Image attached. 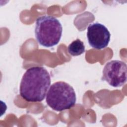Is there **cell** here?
<instances>
[{
  "label": "cell",
  "instance_id": "obj_5",
  "mask_svg": "<svg viewBox=\"0 0 127 127\" xmlns=\"http://www.w3.org/2000/svg\"><path fill=\"white\" fill-rule=\"evenodd\" d=\"M87 38L89 45L92 48L101 50L108 45L111 34L105 25L95 22L90 24L87 27Z\"/></svg>",
  "mask_w": 127,
  "mask_h": 127
},
{
  "label": "cell",
  "instance_id": "obj_2",
  "mask_svg": "<svg viewBox=\"0 0 127 127\" xmlns=\"http://www.w3.org/2000/svg\"><path fill=\"white\" fill-rule=\"evenodd\" d=\"M35 24V37L41 45L51 47L59 43L62 37L63 27L57 18L43 15L37 19Z\"/></svg>",
  "mask_w": 127,
  "mask_h": 127
},
{
  "label": "cell",
  "instance_id": "obj_1",
  "mask_svg": "<svg viewBox=\"0 0 127 127\" xmlns=\"http://www.w3.org/2000/svg\"><path fill=\"white\" fill-rule=\"evenodd\" d=\"M51 85V76L42 66H33L23 74L19 87V93L28 102H41L45 98Z\"/></svg>",
  "mask_w": 127,
  "mask_h": 127
},
{
  "label": "cell",
  "instance_id": "obj_3",
  "mask_svg": "<svg viewBox=\"0 0 127 127\" xmlns=\"http://www.w3.org/2000/svg\"><path fill=\"white\" fill-rule=\"evenodd\" d=\"M76 97L73 87L64 81H57L50 87L46 95V103L53 110L61 112L74 106Z\"/></svg>",
  "mask_w": 127,
  "mask_h": 127
},
{
  "label": "cell",
  "instance_id": "obj_6",
  "mask_svg": "<svg viewBox=\"0 0 127 127\" xmlns=\"http://www.w3.org/2000/svg\"><path fill=\"white\" fill-rule=\"evenodd\" d=\"M68 53L72 56H77L85 52V45L82 41L77 39L72 41L67 48Z\"/></svg>",
  "mask_w": 127,
  "mask_h": 127
},
{
  "label": "cell",
  "instance_id": "obj_4",
  "mask_svg": "<svg viewBox=\"0 0 127 127\" xmlns=\"http://www.w3.org/2000/svg\"><path fill=\"white\" fill-rule=\"evenodd\" d=\"M127 64L121 61L113 60L106 63L102 79L114 87L123 86L127 82Z\"/></svg>",
  "mask_w": 127,
  "mask_h": 127
}]
</instances>
